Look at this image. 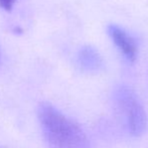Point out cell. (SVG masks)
Masks as SVG:
<instances>
[{
  "label": "cell",
  "instance_id": "obj_2",
  "mask_svg": "<svg viewBox=\"0 0 148 148\" xmlns=\"http://www.w3.org/2000/svg\"><path fill=\"white\" fill-rule=\"evenodd\" d=\"M114 100L118 113L130 135H142L147 126V116L132 90L125 86L119 87L115 92Z\"/></svg>",
  "mask_w": 148,
  "mask_h": 148
},
{
  "label": "cell",
  "instance_id": "obj_1",
  "mask_svg": "<svg viewBox=\"0 0 148 148\" xmlns=\"http://www.w3.org/2000/svg\"><path fill=\"white\" fill-rule=\"evenodd\" d=\"M37 116L51 148H88V140L81 127L53 105L40 104Z\"/></svg>",
  "mask_w": 148,
  "mask_h": 148
},
{
  "label": "cell",
  "instance_id": "obj_3",
  "mask_svg": "<svg viewBox=\"0 0 148 148\" xmlns=\"http://www.w3.org/2000/svg\"><path fill=\"white\" fill-rule=\"evenodd\" d=\"M108 33L122 55L129 62H134L138 53V47L134 37L117 24H110Z\"/></svg>",
  "mask_w": 148,
  "mask_h": 148
},
{
  "label": "cell",
  "instance_id": "obj_4",
  "mask_svg": "<svg viewBox=\"0 0 148 148\" xmlns=\"http://www.w3.org/2000/svg\"><path fill=\"white\" fill-rule=\"evenodd\" d=\"M17 0H0V6L6 11H10L13 8L14 4Z\"/></svg>",
  "mask_w": 148,
  "mask_h": 148
}]
</instances>
